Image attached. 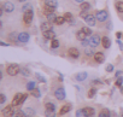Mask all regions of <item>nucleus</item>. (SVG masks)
Returning a JSON list of instances; mask_svg holds the SVG:
<instances>
[{
	"mask_svg": "<svg viewBox=\"0 0 123 117\" xmlns=\"http://www.w3.org/2000/svg\"><path fill=\"white\" fill-rule=\"evenodd\" d=\"M28 98V95L27 94H22V93H17L15 97H13V100H12V105L13 106H19V105H22L24 101H25V99Z\"/></svg>",
	"mask_w": 123,
	"mask_h": 117,
	"instance_id": "1",
	"label": "nucleus"
},
{
	"mask_svg": "<svg viewBox=\"0 0 123 117\" xmlns=\"http://www.w3.org/2000/svg\"><path fill=\"white\" fill-rule=\"evenodd\" d=\"M6 71H7V74H9L10 76H16V75H18V74L21 73V68H19L18 64L12 63V64H10V65L7 67Z\"/></svg>",
	"mask_w": 123,
	"mask_h": 117,
	"instance_id": "2",
	"label": "nucleus"
},
{
	"mask_svg": "<svg viewBox=\"0 0 123 117\" xmlns=\"http://www.w3.org/2000/svg\"><path fill=\"white\" fill-rule=\"evenodd\" d=\"M54 97L58 100H64L65 99V89L63 87H59L54 91Z\"/></svg>",
	"mask_w": 123,
	"mask_h": 117,
	"instance_id": "3",
	"label": "nucleus"
},
{
	"mask_svg": "<svg viewBox=\"0 0 123 117\" xmlns=\"http://www.w3.org/2000/svg\"><path fill=\"white\" fill-rule=\"evenodd\" d=\"M95 17H97V19H98L99 22H106L109 15H107V12H106L105 10H100V11L97 12V16H95Z\"/></svg>",
	"mask_w": 123,
	"mask_h": 117,
	"instance_id": "4",
	"label": "nucleus"
},
{
	"mask_svg": "<svg viewBox=\"0 0 123 117\" xmlns=\"http://www.w3.org/2000/svg\"><path fill=\"white\" fill-rule=\"evenodd\" d=\"M100 42H101V39H100L99 35H92L91 39H89V45L92 47H98L100 45Z\"/></svg>",
	"mask_w": 123,
	"mask_h": 117,
	"instance_id": "5",
	"label": "nucleus"
},
{
	"mask_svg": "<svg viewBox=\"0 0 123 117\" xmlns=\"http://www.w3.org/2000/svg\"><path fill=\"white\" fill-rule=\"evenodd\" d=\"M33 18H34V12L30 10V11H28V12H24V16H23V21H24V23L28 25V24H30L31 22H33Z\"/></svg>",
	"mask_w": 123,
	"mask_h": 117,
	"instance_id": "6",
	"label": "nucleus"
},
{
	"mask_svg": "<svg viewBox=\"0 0 123 117\" xmlns=\"http://www.w3.org/2000/svg\"><path fill=\"white\" fill-rule=\"evenodd\" d=\"M40 29H41L42 33H45V31H48V30H53V25H52V23L49 21H46V22L41 23Z\"/></svg>",
	"mask_w": 123,
	"mask_h": 117,
	"instance_id": "7",
	"label": "nucleus"
},
{
	"mask_svg": "<svg viewBox=\"0 0 123 117\" xmlns=\"http://www.w3.org/2000/svg\"><path fill=\"white\" fill-rule=\"evenodd\" d=\"M3 9H4L5 12L11 13V12H13V10H15V5H13L11 1H5L4 5H3Z\"/></svg>",
	"mask_w": 123,
	"mask_h": 117,
	"instance_id": "8",
	"label": "nucleus"
},
{
	"mask_svg": "<svg viewBox=\"0 0 123 117\" xmlns=\"http://www.w3.org/2000/svg\"><path fill=\"white\" fill-rule=\"evenodd\" d=\"M85 22L89 25V27H94L97 24V17L93 16V15H88L86 18H85Z\"/></svg>",
	"mask_w": 123,
	"mask_h": 117,
	"instance_id": "9",
	"label": "nucleus"
},
{
	"mask_svg": "<svg viewBox=\"0 0 123 117\" xmlns=\"http://www.w3.org/2000/svg\"><path fill=\"white\" fill-rule=\"evenodd\" d=\"M1 113H3L5 117H10V116L13 113V105L11 104V105H7L6 107H4V109L1 110Z\"/></svg>",
	"mask_w": 123,
	"mask_h": 117,
	"instance_id": "10",
	"label": "nucleus"
},
{
	"mask_svg": "<svg viewBox=\"0 0 123 117\" xmlns=\"http://www.w3.org/2000/svg\"><path fill=\"white\" fill-rule=\"evenodd\" d=\"M68 54H69L71 58H75V59H77V58L80 57V52H79V49H77V48H75V47H71V48H69V51H68Z\"/></svg>",
	"mask_w": 123,
	"mask_h": 117,
	"instance_id": "11",
	"label": "nucleus"
},
{
	"mask_svg": "<svg viewBox=\"0 0 123 117\" xmlns=\"http://www.w3.org/2000/svg\"><path fill=\"white\" fill-rule=\"evenodd\" d=\"M29 39H30V36H29L28 33H25V31L19 33V36H18V41H19V42H23V43H24V42H28Z\"/></svg>",
	"mask_w": 123,
	"mask_h": 117,
	"instance_id": "12",
	"label": "nucleus"
},
{
	"mask_svg": "<svg viewBox=\"0 0 123 117\" xmlns=\"http://www.w3.org/2000/svg\"><path fill=\"white\" fill-rule=\"evenodd\" d=\"M94 59H95V62L97 63H104V59H105V55H104V53H101V52H97V53H94Z\"/></svg>",
	"mask_w": 123,
	"mask_h": 117,
	"instance_id": "13",
	"label": "nucleus"
},
{
	"mask_svg": "<svg viewBox=\"0 0 123 117\" xmlns=\"http://www.w3.org/2000/svg\"><path fill=\"white\" fill-rule=\"evenodd\" d=\"M42 34H43V37H45V39H48V40H53V39H55V33H54L53 30H48V31L42 33Z\"/></svg>",
	"mask_w": 123,
	"mask_h": 117,
	"instance_id": "14",
	"label": "nucleus"
},
{
	"mask_svg": "<svg viewBox=\"0 0 123 117\" xmlns=\"http://www.w3.org/2000/svg\"><path fill=\"white\" fill-rule=\"evenodd\" d=\"M101 43H103V47H104V48H110V46H111V40H110V37L104 36V37L101 39Z\"/></svg>",
	"mask_w": 123,
	"mask_h": 117,
	"instance_id": "15",
	"label": "nucleus"
},
{
	"mask_svg": "<svg viewBox=\"0 0 123 117\" xmlns=\"http://www.w3.org/2000/svg\"><path fill=\"white\" fill-rule=\"evenodd\" d=\"M70 110H71V105H70V104H67V105H64V106H62V109L59 110V115H65V113H68Z\"/></svg>",
	"mask_w": 123,
	"mask_h": 117,
	"instance_id": "16",
	"label": "nucleus"
},
{
	"mask_svg": "<svg viewBox=\"0 0 123 117\" xmlns=\"http://www.w3.org/2000/svg\"><path fill=\"white\" fill-rule=\"evenodd\" d=\"M18 36H19V34L17 31H12V33L9 34V40H11L13 42H17L18 41Z\"/></svg>",
	"mask_w": 123,
	"mask_h": 117,
	"instance_id": "17",
	"label": "nucleus"
},
{
	"mask_svg": "<svg viewBox=\"0 0 123 117\" xmlns=\"http://www.w3.org/2000/svg\"><path fill=\"white\" fill-rule=\"evenodd\" d=\"M87 76H88L87 73H79V74L75 76V80H76V81H85V80L87 79Z\"/></svg>",
	"mask_w": 123,
	"mask_h": 117,
	"instance_id": "18",
	"label": "nucleus"
},
{
	"mask_svg": "<svg viewBox=\"0 0 123 117\" xmlns=\"http://www.w3.org/2000/svg\"><path fill=\"white\" fill-rule=\"evenodd\" d=\"M83 111L86 112V115H87L88 117H93V116L95 115V111H94V109H93V107H89V106L85 107V109H83Z\"/></svg>",
	"mask_w": 123,
	"mask_h": 117,
	"instance_id": "19",
	"label": "nucleus"
},
{
	"mask_svg": "<svg viewBox=\"0 0 123 117\" xmlns=\"http://www.w3.org/2000/svg\"><path fill=\"white\" fill-rule=\"evenodd\" d=\"M45 5L55 9V7L58 6V1H57V0H46V1H45Z\"/></svg>",
	"mask_w": 123,
	"mask_h": 117,
	"instance_id": "20",
	"label": "nucleus"
},
{
	"mask_svg": "<svg viewBox=\"0 0 123 117\" xmlns=\"http://www.w3.org/2000/svg\"><path fill=\"white\" fill-rule=\"evenodd\" d=\"M23 111H24V115H25L27 117H33V116L35 115V111H34L31 107H25Z\"/></svg>",
	"mask_w": 123,
	"mask_h": 117,
	"instance_id": "21",
	"label": "nucleus"
},
{
	"mask_svg": "<svg viewBox=\"0 0 123 117\" xmlns=\"http://www.w3.org/2000/svg\"><path fill=\"white\" fill-rule=\"evenodd\" d=\"M77 39H79V40H81V41H83V40H86V39H87V34L81 29V30H79V31H77Z\"/></svg>",
	"mask_w": 123,
	"mask_h": 117,
	"instance_id": "22",
	"label": "nucleus"
},
{
	"mask_svg": "<svg viewBox=\"0 0 123 117\" xmlns=\"http://www.w3.org/2000/svg\"><path fill=\"white\" fill-rule=\"evenodd\" d=\"M24 111L23 110H17V111H13V113L11 115V117H24Z\"/></svg>",
	"mask_w": 123,
	"mask_h": 117,
	"instance_id": "23",
	"label": "nucleus"
},
{
	"mask_svg": "<svg viewBox=\"0 0 123 117\" xmlns=\"http://www.w3.org/2000/svg\"><path fill=\"white\" fill-rule=\"evenodd\" d=\"M98 117H111V115H110V111L107 109H104V110H101V112L99 113Z\"/></svg>",
	"mask_w": 123,
	"mask_h": 117,
	"instance_id": "24",
	"label": "nucleus"
},
{
	"mask_svg": "<svg viewBox=\"0 0 123 117\" xmlns=\"http://www.w3.org/2000/svg\"><path fill=\"white\" fill-rule=\"evenodd\" d=\"M36 87H35V82L34 81H29L28 83H27V89L29 91V92H31L33 89H35Z\"/></svg>",
	"mask_w": 123,
	"mask_h": 117,
	"instance_id": "25",
	"label": "nucleus"
},
{
	"mask_svg": "<svg viewBox=\"0 0 123 117\" xmlns=\"http://www.w3.org/2000/svg\"><path fill=\"white\" fill-rule=\"evenodd\" d=\"M45 116H46V117H55V112H54V110H47V109H46Z\"/></svg>",
	"mask_w": 123,
	"mask_h": 117,
	"instance_id": "26",
	"label": "nucleus"
},
{
	"mask_svg": "<svg viewBox=\"0 0 123 117\" xmlns=\"http://www.w3.org/2000/svg\"><path fill=\"white\" fill-rule=\"evenodd\" d=\"M116 9H117L118 12L123 13V1H117L116 3Z\"/></svg>",
	"mask_w": 123,
	"mask_h": 117,
	"instance_id": "27",
	"label": "nucleus"
},
{
	"mask_svg": "<svg viewBox=\"0 0 123 117\" xmlns=\"http://www.w3.org/2000/svg\"><path fill=\"white\" fill-rule=\"evenodd\" d=\"M76 117H88V116L86 115V112L83 111V109H79L76 111Z\"/></svg>",
	"mask_w": 123,
	"mask_h": 117,
	"instance_id": "28",
	"label": "nucleus"
},
{
	"mask_svg": "<svg viewBox=\"0 0 123 117\" xmlns=\"http://www.w3.org/2000/svg\"><path fill=\"white\" fill-rule=\"evenodd\" d=\"M67 21H65V18L64 17H57V19H55V24H58V25H62V24H64Z\"/></svg>",
	"mask_w": 123,
	"mask_h": 117,
	"instance_id": "29",
	"label": "nucleus"
},
{
	"mask_svg": "<svg viewBox=\"0 0 123 117\" xmlns=\"http://www.w3.org/2000/svg\"><path fill=\"white\" fill-rule=\"evenodd\" d=\"M91 9V4L89 3H82L81 4V10L82 11H88Z\"/></svg>",
	"mask_w": 123,
	"mask_h": 117,
	"instance_id": "30",
	"label": "nucleus"
},
{
	"mask_svg": "<svg viewBox=\"0 0 123 117\" xmlns=\"http://www.w3.org/2000/svg\"><path fill=\"white\" fill-rule=\"evenodd\" d=\"M59 45H60V43H59V40H57V39H53L52 42H51V47H52V48H58Z\"/></svg>",
	"mask_w": 123,
	"mask_h": 117,
	"instance_id": "31",
	"label": "nucleus"
},
{
	"mask_svg": "<svg viewBox=\"0 0 123 117\" xmlns=\"http://www.w3.org/2000/svg\"><path fill=\"white\" fill-rule=\"evenodd\" d=\"M31 95H33V97H35V98H40V97H41V93H40L39 88L33 89V91H31Z\"/></svg>",
	"mask_w": 123,
	"mask_h": 117,
	"instance_id": "32",
	"label": "nucleus"
},
{
	"mask_svg": "<svg viewBox=\"0 0 123 117\" xmlns=\"http://www.w3.org/2000/svg\"><path fill=\"white\" fill-rule=\"evenodd\" d=\"M46 16H47V21H49V22H55V19H57V17H55L54 13H48Z\"/></svg>",
	"mask_w": 123,
	"mask_h": 117,
	"instance_id": "33",
	"label": "nucleus"
},
{
	"mask_svg": "<svg viewBox=\"0 0 123 117\" xmlns=\"http://www.w3.org/2000/svg\"><path fill=\"white\" fill-rule=\"evenodd\" d=\"M21 74L23 76H29L30 75V70L27 69V68H21Z\"/></svg>",
	"mask_w": 123,
	"mask_h": 117,
	"instance_id": "34",
	"label": "nucleus"
},
{
	"mask_svg": "<svg viewBox=\"0 0 123 117\" xmlns=\"http://www.w3.org/2000/svg\"><path fill=\"white\" fill-rule=\"evenodd\" d=\"M64 18H65L67 22H71V21H73V15H71L70 12H67V13L64 15Z\"/></svg>",
	"mask_w": 123,
	"mask_h": 117,
	"instance_id": "35",
	"label": "nucleus"
},
{
	"mask_svg": "<svg viewBox=\"0 0 123 117\" xmlns=\"http://www.w3.org/2000/svg\"><path fill=\"white\" fill-rule=\"evenodd\" d=\"M46 109L47 110H55V105L53 104V103H46Z\"/></svg>",
	"mask_w": 123,
	"mask_h": 117,
	"instance_id": "36",
	"label": "nucleus"
},
{
	"mask_svg": "<svg viewBox=\"0 0 123 117\" xmlns=\"http://www.w3.org/2000/svg\"><path fill=\"white\" fill-rule=\"evenodd\" d=\"M31 10V5L30 4H25L23 7H22V11L23 12H28V11H30Z\"/></svg>",
	"mask_w": 123,
	"mask_h": 117,
	"instance_id": "37",
	"label": "nucleus"
},
{
	"mask_svg": "<svg viewBox=\"0 0 123 117\" xmlns=\"http://www.w3.org/2000/svg\"><path fill=\"white\" fill-rule=\"evenodd\" d=\"M82 30L87 34V36L92 35V33H93V31H92V29H91V28H88V27H83V28H82Z\"/></svg>",
	"mask_w": 123,
	"mask_h": 117,
	"instance_id": "38",
	"label": "nucleus"
},
{
	"mask_svg": "<svg viewBox=\"0 0 123 117\" xmlns=\"http://www.w3.org/2000/svg\"><path fill=\"white\" fill-rule=\"evenodd\" d=\"M35 76H36V79H37V80H39L40 82H42V83H45V82H46V80H45V77H43L42 75H40L39 73H36V74H35Z\"/></svg>",
	"mask_w": 123,
	"mask_h": 117,
	"instance_id": "39",
	"label": "nucleus"
},
{
	"mask_svg": "<svg viewBox=\"0 0 123 117\" xmlns=\"http://www.w3.org/2000/svg\"><path fill=\"white\" fill-rule=\"evenodd\" d=\"M95 93H97V89L95 88H91L89 92H88V98H93L95 95Z\"/></svg>",
	"mask_w": 123,
	"mask_h": 117,
	"instance_id": "40",
	"label": "nucleus"
},
{
	"mask_svg": "<svg viewBox=\"0 0 123 117\" xmlns=\"http://www.w3.org/2000/svg\"><path fill=\"white\" fill-rule=\"evenodd\" d=\"M54 9L53 7H49V6H45V13L48 15V13H53Z\"/></svg>",
	"mask_w": 123,
	"mask_h": 117,
	"instance_id": "41",
	"label": "nucleus"
},
{
	"mask_svg": "<svg viewBox=\"0 0 123 117\" xmlns=\"http://www.w3.org/2000/svg\"><path fill=\"white\" fill-rule=\"evenodd\" d=\"M122 82H123V77H117V80H116V86L117 87H122Z\"/></svg>",
	"mask_w": 123,
	"mask_h": 117,
	"instance_id": "42",
	"label": "nucleus"
},
{
	"mask_svg": "<svg viewBox=\"0 0 123 117\" xmlns=\"http://www.w3.org/2000/svg\"><path fill=\"white\" fill-rule=\"evenodd\" d=\"M6 101V97H5V94H0V104H4Z\"/></svg>",
	"mask_w": 123,
	"mask_h": 117,
	"instance_id": "43",
	"label": "nucleus"
},
{
	"mask_svg": "<svg viewBox=\"0 0 123 117\" xmlns=\"http://www.w3.org/2000/svg\"><path fill=\"white\" fill-rule=\"evenodd\" d=\"M112 70H113V65H112V64H107V65H106V71H107V73H111Z\"/></svg>",
	"mask_w": 123,
	"mask_h": 117,
	"instance_id": "44",
	"label": "nucleus"
},
{
	"mask_svg": "<svg viewBox=\"0 0 123 117\" xmlns=\"http://www.w3.org/2000/svg\"><path fill=\"white\" fill-rule=\"evenodd\" d=\"M85 53H86L87 55H92V54H93V51L89 49V48H86V49H85Z\"/></svg>",
	"mask_w": 123,
	"mask_h": 117,
	"instance_id": "45",
	"label": "nucleus"
},
{
	"mask_svg": "<svg viewBox=\"0 0 123 117\" xmlns=\"http://www.w3.org/2000/svg\"><path fill=\"white\" fill-rule=\"evenodd\" d=\"M81 42H82V46H88L89 45V40H87V39L83 40V41H81Z\"/></svg>",
	"mask_w": 123,
	"mask_h": 117,
	"instance_id": "46",
	"label": "nucleus"
},
{
	"mask_svg": "<svg viewBox=\"0 0 123 117\" xmlns=\"http://www.w3.org/2000/svg\"><path fill=\"white\" fill-rule=\"evenodd\" d=\"M88 16V13H87V11H82L81 12V17H83V18H86Z\"/></svg>",
	"mask_w": 123,
	"mask_h": 117,
	"instance_id": "47",
	"label": "nucleus"
},
{
	"mask_svg": "<svg viewBox=\"0 0 123 117\" xmlns=\"http://www.w3.org/2000/svg\"><path fill=\"white\" fill-rule=\"evenodd\" d=\"M100 83H101V82L98 81V80H94V81H93V85H100Z\"/></svg>",
	"mask_w": 123,
	"mask_h": 117,
	"instance_id": "48",
	"label": "nucleus"
},
{
	"mask_svg": "<svg viewBox=\"0 0 123 117\" xmlns=\"http://www.w3.org/2000/svg\"><path fill=\"white\" fill-rule=\"evenodd\" d=\"M76 3H79V4H82V3H85V0H75Z\"/></svg>",
	"mask_w": 123,
	"mask_h": 117,
	"instance_id": "49",
	"label": "nucleus"
},
{
	"mask_svg": "<svg viewBox=\"0 0 123 117\" xmlns=\"http://www.w3.org/2000/svg\"><path fill=\"white\" fill-rule=\"evenodd\" d=\"M116 76L119 77V76H121V71H117V73H116Z\"/></svg>",
	"mask_w": 123,
	"mask_h": 117,
	"instance_id": "50",
	"label": "nucleus"
},
{
	"mask_svg": "<svg viewBox=\"0 0 123 117\" xmlns=\"http://www.w3.org/2000/svg\"><path fill=\"white\" fill-rule=\"evenodd\" d=\"M0 45H1V46H9L7 43H5V42H0Z\"/></svg>",
	"mask_w": 123,
	"mask_h": 117,
	"instance_id": "51",
	"label": "nucleus"
},
{
	"mask_svg": "<svg viewBox=\"0 0 123 117\" xmlns=\"http://www.w3.org/2000/svg\"><path fill=\"white\" fill-rule=\"evenodd\" d=\"M121 36H122V34H121V33H117V37H118V39H119V37H121Z\"/></svg>",
	"mask_w": 123,
	"mask_h": 117,
	"instance_id": "52",
	"label": "nucleus"
},
{
	"mask_svg": "<svg viewBox=\"0 0 123 117\" xmlns=\"http://www.w3.org/2000/svg\"><path fill=\"white\" fill-rule=\"evenodd\" d=\"M119 89H121V93L123 94V86H122V87H119Z\"/></svg>",
	"mask_w": 123,
	"mask_h": 117,
	"instance_id": "53",
	"label": "nucleus"
},
{
	"mask_svg": "<svg viewBox=\"0 0 123 117\" xmlns=\"http://www.w3.org/2000/svg\"><path fill=\"white\" fill-rule=\"evenodd\" d=\"M17 1H19V3H24V1H27V0H17Z\"/></svg>",
	"mask_w": 123,
	"mask_h": 117,
	"instance_id": "54",
	"label": "nucleus"
},
{
	"mask_svg": "<svg viewBox=\"0 0 123 117\" xmlns=\"http://www.w3.org/2000/svg\"><path fill=\"white\" fill-rule=\"evenodd\" d=\"M121 117H123V110L121 111Z\"/></svg>",
	"mask_w": 123,
	"mask_h": 117,
	"instance_id": "55",
	"label": "nucleus"
}]
</instances>
